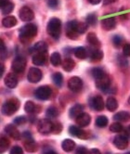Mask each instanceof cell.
<instances>
[{
    "label": "cell",
    "mask_w": 130,
    "mask_h": 154,
    "mask_svg": "<svg viewBox=\"0 0 130 154\" xmlns=\"http://www.w3.org/2000/svg\"><path fill=\"white\" fill-rule=\"evenodd\" d=\"M37 35V26L34 23H27L20 29V39L21 42L27 43Z\"/></svg>",
    "instance_id": "6da1fadb"
},
{
    "label": "cell",
    "mask_w": 130,
    "mask_h": 154,
    "mask_svg": "<svg viewBox=\"0 0 130 154\" xmlns=\"http://www.w3.org/2000/svg\"><path fill=\"white\" fill-rule=\"evenodd\" d=\"M48 34L54 39H59L61 34V21L58 18H52L48 20L47 26Z\"/></svg>",
    "instance_id": "7a4b0ae2"
},
{
    "label": "cell",
    "mask_w": 130,
    "mask_h": 154,
    "mask_svg": "<svg viewBox=\"0 0 130 154\" xmlns=\"http://www.w3.org/2000/svg\"><path fill=\"white\" fill-rule=\"evenodd\" d=\"M20 107V102L17 98H9L8 100H7L2 107V112L7 115L10 116L14 114Z\"/></svg>",
    "instance_id": "3957f363"
},
{
    "label": "cell",
    "mask_w": 130,
    "mask_h": 154,
    "mask_svg": "<svg viewBox=\"0 0 130 154\" xmlns=\"http://www.w3.org/2000/svg\"><path fill=\"white\" fill-rule=\"evenodd\" d=\"M77 20H70L65 25V32L70 39H77L79 32L77 31Z\"/></svg>",
    "instance_id": "277c9868"
},
{
    "label": "cell",
    "mask_w": 130,
    "mask_h": 154,
    "mask_svg": "<svg viewBox=\"0 0 130 154\" xmlns=\"http://www.w3.org/2000/svg\"><path fill=\"white\" fill-rule=\"evenodd\" d=\"M54 124L49 119H43L37 125V130L42 135H48L53 132Z\"/></svg>",
    "instance_id": "5b68a950"
},
{
    "label": "cell",
    "mask_w": 130,
    "mask_h": 154,
    "mask_svg": "<svg viewBox=\"0 0 130 154\" xmlns=\"http://www.w3.org/2000/svg\"><path fill=\"white\" fill-rule=\"evenodd\" d=\"M11 68L14 72L17 73H21L23 72L25 68H26V59L23 56H17L11 64Z\"/></svg>",
    "instance_id": "8992f818"
},
{
    "label": "cell",
    "mask_w": 130,
    "mask_h": 154,
    "mask_svg": "<svg viewBox=\"0 0 130 154\" xmlns=\"http://www.w3.org/2000/svg\"><path fill=\"white\" fill-rule=\"evenodd\" d=\"M52 94V90L48 85H42L35 91V96L37 100H47L50 97Z\"/></svg>",
    "instance_id": "52a82bcc"
},
{
    "label": "cell",
    "mask_w": 130,
    "mask_h": 154,
    "mask_svg": "<svg viewBox=\"0 0 130 154\" xmlns=\"http://www.w3.org/2000/svg\"><path fill=\"white\" fill-rule=\"evenodd\" d=\"M68 87L69 89L73 92H80L83 88V81L80 77L78 76H73L69 79L68 81Z\"/></svg>",
    "instance_id": "ba28073f"
},
{
    "label": "cell",
    "mask_w": 130,
    "mask_h": 154,
    "mask_svg": "<svg viewBox=\"0 0 130 154\" xmlns=\"http://www.w3.org/2000/svg\"><path fill=\"white\" fill-rule=\"evenodd\" d=\"M19 16L20 18V20L23 21H25V23H29V21L32 20L35 18L34 11H32L31 8H29L27 6H23L20 9Z\"/></svg>",
    "instance_id": "9c48e42d"
},
{
    "label": "cell",
    "mask_w": 130,
    "mask_h": 154,
    "mask_svg": "<svg viewBox=\"0 0 130 154\" xmlns=\"http://www.w3.org/2000/svg\"><path fill=\"white\" fill-rule=\"evenodd\" d=\"M128 137L127 135H117L114 138H113V144L114 146L119 149H125L127 148L128 146Z\"/></svg>",
    "instance_id": "30bf717a"
},
{
    "label": "cell",
    "mask_w": 130,
    "mask_h": 154,
    "mask_svg": "<svg viewBox=\"0 0 130 154\" xmlns=\"http://www.w3.org/2000/svg\"><path fill=\"white\" fill-rule=\"evenodd\" d=\"M96 85H97V87L100 90L107 92L108 90L110 89V87H111V79H110V77L106 74L103 77H101V78L97 79L96 80Z\"/></svg>",
    "instance_id": "8fae6325"
},
{
    "label": "cell",
    "mask_w": 130,
    "mask_h": 154,
    "mask_svg": "<svg viewBox=\"0 0 130 154\" xmlns=\"http://www.w3.org/2000/svg\"><path fill=\"white\" fill-rule=\"evenodd\" d=\"M27 79L31 83H38L42 79V72L38 68H31L27 74Z\"/></svg>",
    "instance_id": "7c38bea8"
},
{
    "label": "cell",
    "mask_w": 130,
    "mask_h": 154,
    "mask_svg": "<svg viewBox=\"0 0 130 154\" xmlns=\"http://www.w3.org/2000/svg\"><path fill=\"white\" fill-rule=\"evenodd\" d=\"M89 104L93 109L98 111V112L102 111L104 108V101H103V98L101 96H95L92 98H90Z\"/></svg>",
    "instance_id": "4fadbf2b"
},
{
    "label": "cell",
    "mask_w": 130,
    "mask_h": 154,
    "mask_svg": "<svg viewBox=\"0 0 130 154\" xmlns=\"http://www.w3.org/2000/svg\"><path fill=\"white\" fill-rule=\"evenodd\" d=\"M5 132L8 137L13 138L14 140H20L21 138L20 133L13 125H8L5 127Z\"/></svg>",
    "instance_id": "5bb4252c"
},
{
    "label": "cell",
    "mask_w": 130,
    "mask_h": 154,
    "mask_svg": "<svg viewBox=\"0 0 130 154\" xmlns=\"http://www.w3.org/2000/svg\"><path fill=\"white\" fill-rule=\"evenodd\" d=\"M47 58H48V52H40V53L34 54L32 60L35 65L43 66L47 61Z\"/></svg>",
    "instance_id": "9a60e30c"
},
{
    "label": "cell",
    "mask_w": 130,
    "mask_h": 154,
    "mask_svg": "<svg viewBox=\"0 0 130 154\" xmlns=\"http://www.w3.org/2000/svg\"><path fill=\"white\" fill-rule=\"evenodd\" d=\"M75 121H76V124L80 127H85V126H88L90 124L91 117H90L89 114L85 113V112H83L76 119H75Z\"/></svg>",
    "instance_id": "2e32d148"
},
{
    "label": "cell",
    "mask_w": 130,
    "mask_h": 154,
    "mask_svg": "<svg viewBox=\"0 0 130 154\" xmlns=\"http://www.w3.org/2000/svg\"><path fill=\"white\" fill-rule=\"evenodd\" d=\"M5 85L8 87V88H15L18 85L17 76L12 72L8 73L5 78Z\"/></svg>",
    "instance_id": "e0dca14e"
},
{
    "label": "cell",
    "mask_w": 130,
    "mask_h": 154,
    "mask_svg": "<svg viewBox=\"0 0 130 154\" xmlns=\"http://www.w3.org/2000/svg\"><path fill=\"white\" fill-rule=\"evenodd\" d=\"M69 133L70 135L73 136V137H76L78 138H86V133L80 128V126H75V125H73V126H70L69 128Z\"/></svg>",
    "instance_id": "ac0fdd59"
},
{
    "label": "cell",
    "mask_w": 130,
    "mask_h": 154,
    "mask_svg": "<svg viewBox=\"0 0 130 154\" xmlns=\"http://www.w3.org/2000/svg\"><path fill=\"white\" fill-rule=\"evenodd\" d=\"M86 40H88V44L94 48H100L101 44V41L99 40V38H98L97 35L95 34V32H89V34L88 35V36H86Z\"/></svg>",
    "instance_id": "d6986e66"
},
{
    "label": "cell",
    "mask_w": 130,
    "mask_h": 154,
    "mask_svg": "<svg viewBox=\"0 0 130 154\" xmlns=\"http://www.w3.org/2000/svg\"><path fill=\"white\" fill-rule=\"evenodd\" d=\"M116 26V20L113 17L106 18L101 21V27L106 31H111Z\"/></svg>",
    "instance_id": "ffe728a7"
},
{
    "label": "cell",
    "mask_w": 130,
    "mask_h": 154,
    "mask_svg": "<svg viewBox=\"0 0 130 154\" xmlns=\"http://www.w3.org/2000/svg\"><path fill=\"white\" fill-rule=\"evenodd\" d=\"M102 58H103V53L101 50H100L99 48H92V49H90L89 59L91 61L99 62L102 60Z\"/></svg>",
    "instance_id": "44dd1931"
},
{
    "label": "cell",
    "mask_w": 130,
    "mask_h": 154,
    "mask_svg": "<svg viewBox=\"0 0 130 154\" xmlns=\"http://www.w3.org/2000/svg\"><path fill=\"white\" fill-rule=\"evenodd\" d=\"M31 52L32 54L40 53V52H48V45L46 42H37L36 45L31 48Z\"/></svg>",
    "instance_id": "7402d4cb"
},
{
    "label": "cell",
    "mask_w": 130,
    "mask_h": 154,
    "mask_svg": "<svg viewBox=\"0 0 130 154\" xmlns=\"http://www.w3.org/2000/svg\"><path fill=\"white\" fill-rule=\"evenodd\" d=\"M84 111V107L81 104H75L74 106H73L70 109V112H69V116L71 118H75L76 119L81 113H83Z\"/></svg>",
    "instance_id": "603a6c76"
},
{
    "label": "cell",
    "mask_w": 130,
    "mask_h": 154,
    "mask_svg": "<svg viewBox=\"0 0 130 154\" xmlns=\"http://www.w3.org/2000/svg\"><path fill=\"white\" fill-rule=\"evenodd\" d=\"M113 120L115 122H128L130 121V113L128 112H119L113 115Z\"/></svg>",
    "instance_id": "cb8c5ba5"
},
{
    "label": "cell",
    "mask_w": 130,
    "mask_h": 154,
    "mask_svg": "<svg viewBox=\"0 0 130 154\" xmlns=\"http://www.w3.org/2000/svg\"><path fill=\"white\" fill-rule=\"evenodd\" d=\"M18 23L17 19L14 16H7L2 20V25L6 28H11L16 26Z\"/></svg>",
    "instance_id": "d4e9b609"
},
{
    "label": "cell",
    "mask_w": 130,
    "mask_h": 154,
    "mask_svg": "<svg viewBox=\"0 0 130 154\" xmlns=\"http://www.w3.org/2000/svg\"><path fill=\"white\" fill-rule=\"evenodd\" d=\"M61 148L64 151L66 152H71L75 148V142L73 141L72 139H65L62 141Z\"/></svg>",
    "instance_id": "484cf974"
},
{
    "label": "cell",
    "mask_w": 130,
    "mask_h": 154,
    "mask_svg": "<svg viewBox=\"0 0 130 154\" xmlns=\"http://www.w3.org/2000/svg\"><path fill=\"white\" fill-rule=\"evenodd\" d=\"M23 145L25 149L29 152H36L37 150V144L34 139L23 141Z\"/></svg>",
    "instance_id": "4316f807"
},
{
    "label": "cell",
    "mask_w": 130,
    "mask_h": 154,
    "mask_svg": "<svg viewBox=\"0 0 130 154\" xmlns=\"http://www.w3.org/2000/svg\"><path fill=\"white\" fill-rule=\"evenodd\" d=\"M74 66H75V62L71 58H66L62 62V68H63L64 71H66V72L73 71V69L74 68Z\"/></svg>",
    "instance_id": "83f0119b"
},
{
    "label": "cell",
    "mask_w": 130,
    "mask_h": 154,
    "mask_svg": "<svg viewBox=\"0 0 130 154\" xmlns=\"http://www.w3.org/2000/svg\"><path fill=\"white\" fill-rule=\"evenodd\" d=\"M106 107H107L108 111L114 112V111H116V109L118 108V102H117V100H115L114 97H110L107 100V101H106Z\"/></svg>",
    "instance_id": "f1b7e54d"
},
{
    "label": "cell",
    "mask_w": 130,
    "mask_h": 154,
    "mask_svg": "<svg viewBox=\"0 0 130 154\" xmlns=\"http://www.w3.org/2000/svg\"><path fill=\"white\" fill-rule=\"evenodd\" d=\"M24 109L27 113H36L39 112V108L32 101H27L24 106Z\"/></svg>",
    "instance_id": "f546056e"
},
{
    "label": "cell",
    "mask_w": 130,
    "mask_h": 154,
    "mask_svg": "<svg viewBox=\"0 0 130 154\" xmlns=\"http://www.w3.org/2000/svg\"><path fill=\"white\" fill-rule=\"evenodd\" d=\"M73 53L75 55V57L80 59V60H84L85 59L86 57H88V51H86V49L83 47H78L76 48L73 49Z\"/></svg>",
    "instance_id": "4dcf8cb0"
},
{
    "label": "cell",
    "mask_w": 130,
    "mask_h": 154,
    "mask_svg": "<svg viewBox=\"0 0 130 154\" xmlns=\"http://www.w3.org/2000/svg\"><path fill=\"white\" fill-rule=\"evenodd\" d=\"M50 62L53 66H55V67L60 66L61 63V57H60V53H58V52L52 53L50 56Z\"/></svg>",
    "instance_id": "1f68e13d"
},
{
    "label": "cell",
    "mask_w": 130,
    "mask_h": 154,
    "mask_svg": "<svg viewBox=\"0 0 130 154\" xmlns=\"http://www.w3.org/2000/svg\"><path fill=\"white\" fill-rule=\"evenodd\" d=\"M108 122H109V121H108V118L106 116L101 115L96 119V125L100 128H103V127L107 126Z\"/></svg>",
    "instance_id": "d6a6232c"
},
{
    "label": "cell",
    "mask_w": 130,
    "mask_h": 154,
    "mask_svg": "<svg viewBox=\"0 0 130 154\" xmlns=\"http://www.w3.org/2000/svg\"><path fill=\"white\" fill-rule=\"evenodd\" d=\"M91 75L93 76V78L95 80H97V79L101 78L104 75H106V73L101 68H94L91 70Z\"/></svg>",
    "instance_id": "836d02e7"
},
{
    "label": "cell",
    "mask_w": 130,
    "mask_h": 154,
    "mask_svg": "<svg viewBox=\"0 0 130 154\" xmlns=\"http://www.w3.org/2000/svg\"><path fill=\"white\" fill-rule=\"evenodd\" d=\"M10 141L6 137H1V139H0V150H1V153L5 152L8 149Z\"/></svg>",
    "instance_id": "e575fe53"
},
{
    "label": "cell",
    "mask_w": 130,
    "mask_h": 154,
    "mask_svg": "<svg viewBox=\"0 0 130 154\" xmlns=\"http://www.w3.org/2000/svg\"><path fill=\"white\" fill-rule=\"evenodd\" d=\"M110 131L113 132V133H121V132L124 131V126L121 123L115 122L110 125Z\"/></svg>",
    "instance_id": "d590c367"
},
{
    "label": "cell",
    "mask_w": 130,
    "mask_h": 154,
    "mask_svg": "<svg viewBox=\"0 0 130 154\" xmlns=\"http://www.w3.org/2000/svg\"><path fill=\"white\" fill-rule=\"evenodd\" d=\"M46 115L48 118H56L58 115H59V111H58V109L56 107H49L47 109V112H46Z\"/></svg>",
    "instance_id": "8d00e7d4"
},
{
    "label": "cell",
    "mask_w": 130,
    "mask_h": 154,
    "mask_svg": "<svg viewBox=\"0 0 130 154\" xmlns=\"http://www.w3.org/2000/svg\"><path fill=\"white\" fill-rule=\"evenodd\" d=\"M52 81L57 86H60L63 82V76L60 72H55L52 75Z\"/></svg>",
    "instance_id": "74e56055"
},
{
    "label": "cell",
    "mask_w": 130,
    "mask_h": 154,
    "mask_svg": "<svg viewBox=\"0 0 130 154\" xmlns=\"http://www.w3.org/2000/svg\"><path fill=\"white\" fill-rule=\"evenodd\" d=\"M14 8V4L10 1L8 2V4H6L5 6L1 7V10H2V13L7 15V14H9V13H11L12 12V10Z\"/></svg>",
    "instance_id": "f35d334b"
},
{
    "label": "cell",
    "mask_w": 130,
    "mask_h": 154,
    "mask_svg": "<svg viewBox=\"0 0 130 154\" xmlns=\"http://www.w3.org/2000/svg\"><path fill=\"white\" fill-rule=\"evenodd\" d=\"M97 20H98V18H97V15L95 13H90L85 18L86 23H88V25H91V26H94L97 23Z\"/></svg>",
    "instance_id": "ab89813d"
},
{
    "label": "cell",
    "mask_w": 130,
    "mask_h": 154,
    "mask_svg": "<svg viewBox=\"0 0 130 154\" xmlns=\"http://www.w3.org/2000/svg\"><path fill=\"white\" fill-rule=\"evenodd\" d=\"M123 43H124V38H123L121 35H114V36L113 37V44L114 45L115 48H120V47L124 46V45H123Z\"/></svg>",
    "instance_id": "60d3db41"
},
{
    "label": "cell",
    "mask_w": 130,
    "mask_h": 154,
    "mask_svg": "<svg viewBox=\"0 0 130 154\" xmlns=\"http://www.w3.org/2000/svg\"><path fill=\"white\" fill-rule=\"evenodd\" d=\"M88 24L86 23H83V21H78L77 23V31L79 32V35H83L88 31Z\"/></svg>",
    "instance_id": "b9f144b4"
},
{
    "label": "cell",
    "mask_w": 130,
    "mask_h": 154,
    "mask_svg": "<svg viewBox=\"0 0 130 154\" xmlns=\"http://www.w3.org/2000/svg\"><path fill=\"white\" fill-rule=\"evenodd\" d=\"M27 122V119L25 116H19L14 119V124L17 125H23Z\"/></svg>",
    "instance_id": "7bdbcfd3"
},
{
    "label": "cell",
    "mask_w": 130,
    "mask_h": 154,
    "mask_svg": "<svg viewBox=\"0 0 130 154\" xmlns=\"http://www.w3.org/2000/svg\"><path fill=\"white\" fill-rule=\"evenodd\" d=\"M123 54L125 57H130V44L126 43L123 46Z\"/></svg>",
    "instance_id": "ee69618b"
},
{
    "label": "cell",
    "mask_w": 130,
    "mask_h": 154,
    "mask_svg": "<svg viewBox=\"0 0 130 154\" xmlns=\"http://www.w3.org/2000/svg\"><path fill=\"white\" fill-rule=\"evenodd\" d=\"M9 154H23V150L20 147L15 146V147H13L11 149H10Z\"/></svg>",
    "instance_id": "f6af8a7d"
},
{
    "label": "cell",
    "mask_w": 130,
    "mask_h": 154,
    "mask_svg": "<svg viewBox=\"0 0 130 154\" xmlns=\"http://www.w3.org/2000/svg\"><path fill=\"white\" fill-rule=\"evenodd\" d=\"M48 6L50 8H56L59 6V0H48Z\"/></svg>",
    "instance_id": "bcb514c9"
},
{
    "label": "cell",
    "mask_w": 130,
    "mask_h": 154,
    "mask_svg": "<svg viewBox=\"0 0 130 154\" xmlns=\"http://www.w3.org/2000/svg\"><path fill=\"white\" fill-rule=\"evenodd\" d=\"M6 57H7V48L3 40H1V60H3Z\"/></svg>",
    "instance_id": "7dc6e473"
},
{
    "label": "cell",
    "mask_w": 130,
    "mask_h": 154,
    "mask_svg": "<svg viewBox=\"0 0 130 154\" xmlns=\"http://www.w3.org/2000/svg\"><path fill=\"white\" fill-rule=\"evenodd\" d=\"M61 129H62V125H61L60 123L54 124L53 133H54V134H59V133H60V132H61Z\"/></svg>",
    "instance_id": "c3c4849f"
},
{
    "label": "cell",
    "mask_w": 130,
    "mask_h": 154,
    "mask_svg": "<svg viewBox=\"0 0 130 154\" xmlns=\"http://www.w3.org/2000/svg\"><path fill=\"white\" fill-rule=\"evenodd\" d=\"M21 138L23 139V141L25 140H30V139H32V134L30 133V132H24V133L21 135Z\"/></svg>",
    "instance_id": "681fc988"
},
{
    "label": "cell",
    "mask_w": 130,
    "mask_h": 154,
    "mask_svg": "<svg viewBox=\"0 0 130 154\" xmlns=\"http://www.w3.org/2000/svg\"><path fill=\"white\" fill-rule=\"evenodd\" d=\"M75 154H89V151H88V149H86L85 147H79L76 149Z\"/></svg>",
    "instance_id": "f907efd6"
},
{
    "label": "cell",
    "mask_w": 130,
    "mask_h": 154,
    "mask_svg": "<svg viewBox=\"0 0 130 154\" xmlns=\"http://www.w3.org/2000/svg\"><path fill=\"white\" fill-rule=\"evenodd\" d=\"M118 63L120 64L121 66H123V67H125V66L127 65V61H126V60L125 59V56H121V57H119L118 58Z\"/></svg>",
    "instance_id": "816d5d0a"
},
{
    "label": "cell",
    "mask_w": 130,
    "mask_h": 154,
    "mask_svg": "<svg viewBox=\"0 0 130 154\" xmlns=\"http://www.w3.org/2000/svg\"><path fill=\"white\" fill-rule=\"evenodd\" d=\"M89 154H101V152L99 149H92L89 150Z\"/></svg>",
    "instance_id": "f5cc1de1"
},
{
    "label": "cell",
    "mask_w": 130,
    "mask_h": 154,
    "mask_svg": "<svg viewBox=\"0 0 130 154\" xmlns=\"http://www.w3.org/2000/svg\"><path fill=\"white\" fill-rule=\"evenodd\" d=\"M116 1H117V0H103V5L104 6H107V5L113 4V3H114Z\"/></svg>",
    "instance_id": "db71d44e"
},
{
    "label": "cell",
    "mask_w": 130,
    "mask_h": 154,
    "mask_svg": "<svg viewBox=\"0 0 130 154\" xmlns=\"http://www.w3.org/2000/svg\"><path fill=\"white\" fill-rule=\"evenodd\" d=\"M91 5H98L101 2V0H88Z\"/></svg>",
    "instance_id": "11a10c76"
},
{
    "label": "cell",
    "mask_w": 130,
    "mask_h": 154,
    "mask_svg": "<svg viewBox=\"0 0 130 154\" xmlns=\"http://www.w3.org/2000/svg\"><path fill=\"white\" fill-rule=\"evenodd\" d=\"M8 2H10V0H0V5H1V7H3V6H5L6 4H8Z\"/></svg>",
    "instance_id": "9f6ffc18"
},
{
    "label": "cell",
    "mask_w": 130,
    "mask_h": 154,
    "mask_svg": "<svg viewBox=\"0 0 130 154\" xmlns=\"http://www.w3.org/2000/svg\"><path fill=\"white\" fill-rule=\"evenodd\" d=\"M45 154H58L56 151H54V150H48V151H47Z\"/></svg>",
    "instance_id": "6f0895ef"
},
{
    "label": "cell",
    "mask_w": 130,
    "mask_h": 154,
    "mask_svg": "<svg viewBox=\"0 0 130 154\" xmlns=\"http://www.w3.org/2000/svg\"><path fill=\"white\" fill-rule=\"evenodd\" d=\"M3 72H4V65L1 64V76H3Z\"/></svg>",
    "instance_id": "680465c9"
},
{
    "label": "cell",
    "mask_w": 130,
    "mask_h": 154,
    "mask_svg": "<svg viewBox=\"0 0 130 154\" xmlns=\"http://www.w3.org/2000/svg\"><path fill=\"white\" fill-rule=\"evenodd\" d=\"M127 133H128V134L130 135V125H129V126L127 127Z\"/></svg>",
    "instance_id": "91938a15"
},
{
    "label": "cell",
    "mask_w": 130,
    "mask_h": 154,
    "mask_svg": "<svg viewBox=\"0 0 130 154\" xmlns=\"http://www.w3.org/2000/svg\"><path fill=\"white\" fill-rule=\"evenodd\" d=\"M128 103L130 104V97H129V98H128Z\"/></svg>",
    "instance_id": "94428289"
},
{
    "label": "cell",
    "mask_w": 130,
    "mask_h": 154,
    "mask_svg": "<svg viewBox=\"0 0 130 154\" xmlns=\"http://www.w3.org/2000/svg\"><path fill=\"white\" fill-rule=\"evenodd\" d=\"M125 154H130V152H127V153H125Z\"/></svg>",
    "instance_id": "6125c7cd"
}]
</instances>
